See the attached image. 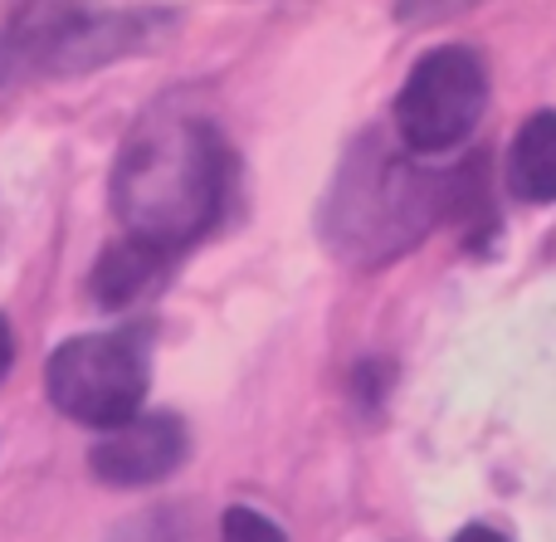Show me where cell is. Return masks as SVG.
<instances>
[{"mask_svg": "<svg viewBox=\"0 0 556 542\" xmlns=\"http://www.w3.org/2000/svg\"><path fill=\"white\" fill-rule=\"evenodd\" d=\"M489 108V68L469 45H444L415 59L395 93V133L405 152H450Z\"/></svg>", "mask_w": 556, "mask_h": 542, "instance_id": "5b68a950", "label": "cell"}, {"mask_svg": "<svg viewBox=\"0 0 556 542\" xmlns=\"http://www.w3.org/2000/svg\"><path fill=\"white\" fill-rule=\"evenodd\" d=\"M454 542H508L498 533V528H483V524H469V528H459L454 533Z\"/></svg>", "mask_w": 556, "mask_h": 542, "instance_id": "30bf717a", "label": "cell"}, {"mask_svg": "<svg viewBox=\"0 0 556 542\" xmlns=\"http://www.w3.org/2000/svg\"><path fill=\"white\" fill-rule=\"evenodd\" d=\"M235 186V152L220 127L191 108H156L123 142L113 166V211L127 240L176 260L215 230Z\"/></svg>", "mask_w": 556, "mask_h": 542, "instance_id": "6da1fadb", "label": "cell"}, {"mask_svg": "<svg viewBox=\"0 0 556 542\" xmlns=\"http://www.w3.org/2000/svg\"><path fill=\"white\" fill-rule=\"evenodd\" d=\"M434 215H444V181L366 137L323 201V240L352 264H386L420 244Z\"/></svg>", "mask_w": 556, "mask_h": 542, "instance_id": "7a4b0ae2", "label": "cell"}, {"mask_svg": "<svg viewBox=\"0 0 556 542\" xmlns=\"http://www.w3.org/2000/svg\"><path fill=\"white\" fill-rule=\"evenodd\" d=\"M172 25L176 10L147 5H20L0 29V88L113 64Z\"/></svg>", "mask_w": 556, "mask_h": 542, "instance_id": "3957f363", "label": "cell"}, {"mask_svg": "<svg viewBox=\"0 0 556 542\" xmlns=\"http://www.w3.org/2000/svg\"><path fill=\"white\" fill-rule=\"evenodd\" d=\"M508 186L528 205L556 201V113H532L518 127L508 152Z\"/></svg>", "mask_w": 556, "mask_h": 542, "instance_id": "52a82bcc", "label": "cell"}, {"mask_svg": "<svg viewBox=\"0 0 556 542\" xmlns=\"http://www.w3.org/2000/svg\"><path fill=\"white\" fill-rule=\"evenodd\" d=\"M220 542H288V538L269 514L235 504V508H225V518H220Z\"/></svg>", "mask_w": 556, "mask_h": 542, "instance_id": "9c48e42d", "label": "cell"}, {"mask_svg": "<svg viewBox=\"0 0 556 542\" xmlns=\"http://www.w3.org/2000/svg\"><path fill=\"white\" fill-rule=\"evenodd\" d=\"M147 387H152V357L147 332H84L54 348L45 367V391L68 420L93 430H117L142 416Z\"/></svg>", "mask_w": 556, "mask_h": 542, "instance_id": "277c9868", "label": "cell"}, {"mask_svg": "<svg viewBox=\"0 0 556 542\" xmlns=\"http://www.w3.org/2000/svg\"><path fill=\"white\" fill-rule=\"evenodd\" d=\"M166 264H172V260H162V254L142 250V244H132V240L108 244L103 260H98V269H93L98 303H103V308H123V303L142 299V293L162 279Z\"/></svg>", "mask_w": 556, "mask_h": 542, "instance_id": "ba28073f", "label": "cell"}, {"mask_svg": "<svg viewBox=\"0 0 556 542\" xmlns=\"http://www.w3.org/2000/svg\"><path fill=\"white\" fill-rule=\"evenodd\" d=\"M186 450H191V436H186L181 416L142 411V416H132L127 426L108 430L98 440L93 455H88V469L113 489H147L172 479L186 465Z\"/></svg>", "mask_w": 556, "mask_h": 542, "instance_id": "8992f818", "label": "cell"}]
</instances>
